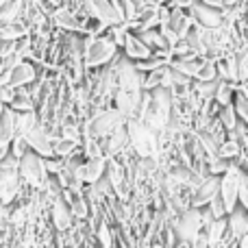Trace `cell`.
Masks as SVG:
<instances>
[{"label": "cell", "instance_id": "cell-25", "mask_svg": "<svg viewBox=\"0 0 248 248\" xmlns=\"http://www.w3.org/2000/svg\"><path fill=\"white\" fill-rule=\"evenodd\" d=\"M233 111H235L237 120L248 124V98L244 94H242V90H235V94H233V103H231Z\"/></svg>", "mask_w": 248, "mask_h": 248}, {"label": "cell", "instance_id": "cell-36", "mask_svg": "<svg viewBox=\"0 0 248 248\" xmlns=\"http://www.w3.org/2000/svg\"><path fill=\"white\" fill-rule=\"evenodd\" d=\"M146 4H155V7H161L163 2H170V0H144Z\"/></svg>", "mask_w": 248, "mask_h": 248}, {"label": "cell", "instance_id": "cell-37", "mask_svg": "<svg viewBox=\"0 0 248 248\" xmlns=\"http://www.w3.org/2000/svg\"><path fill=\"white\" fill-rule=\"evenodd\" d=\"M237 244H240V248H248V233H246L244 237H242L240 242H237Z\"/></svg>", "mask_w": 248, "mask_h": 248}, {"label": "cell", "instance_id": "cell-14", "mask_svg": "<svg viewBox=\"0 0 248 248\" xmlns=\"http://www.w3.org/2000/svg\"><path fill=\"white\" fill-rule=\"evenodd\" d=\"M246 233H248V211L242 209V207H235L227 216V240L240 242Z\"/></svg>", "mask_w": 248, "mask_h": 248}, {"label": "cell", "instance_id": "cell-40", "mask_svg": "<svg viewBox=\"0 0 248 248\" xmlns=\"http://www.w3.org/2000/svg\"><path fill=\"white\" fill-rule=\"evenodd\" d=\"M48 2H50V4H52V7H59V4H61V2H63V0H48Z\"/></svg>", "mask_w": 248, "mask_h": 248}, {"label": "cell", "instance_id": "cell-1", "mask_svg": "<svg viewBox=\"0 0 248 248\" xmlns=\"http://www.w3.org/2000/svg\"><path fill=\"white\" fill-rule=\"evenodd\" d=\"M124 128H126V135H128V146L137 153V157L140 159L157 157L159 141L153 131H148L140 120H126L124 122Z\"/></svg>", "mask_w": 248, "mask_h": 248}, {"label": "cell", "instance_id": "cell-27", "mask_svg": "<svg viewBox=\"0 0 248 248\" xmlns=\"http://www.w3.org/2000/svg\"><path fill=\"white\" fill-rule=\"evenodd\" d=\"M70 211H72V216H77V218H85L87 216V205H85V198L81 196V192L78 189H72L70 192Z\"/></svg>", "mask_w": 248, "mask_h": 248}, {"label": "cell", "instance_id": "cell-29", "mask_svg": "<svg viewBox=\"0 0 248 248\" xmlns=\"http://www.w3.org/2000/svg\"><path fill=\"white\" fill-rule=\"evenodd\" d=\"M216 78H218V72H216V61H205V63L201 65V70H198V74H196L194 81L209 83V81H216Z\"/></svg>", "mask_w": 248, "mask_h": 248}, {"label": "cell", "instance_id": "cell-16", "mask_svg": "<svg viewBox=\"0 0 248 248\" xmlns=\"http://www.w3.org/2000/svg\"><path fill=\"white\" fill-rule=\"evenodd\" d=\"M122 48H124V55H126L128 59L144 61V59H148V57H153L150 48H146V44L141 42V39L137 37V35H133V33H128V35H126V39H124Z\"/></svg>", "mask_w": 248, "mask_h": 248}, {"label": "cell", "instance_id": "cell-19", "mask_svg": "<svg viewBox=\"0 0 248 248\" xmlns=\"http://www.w3.org/2000/svg\"><path fill=\"white\" fill-rule=\"evenodd\" d=\"M52 220H55V227L59 231H65L72 224V211H70V205L61 198H57L55 205H52Z\"/></svg>", "mask_w": 248, "mask_h": 248}, {"label": "cell", "instance_id": "cell-23", "mask_svg": "<svg viewBox=\"0 0 248 248\" xmlns=\"http://www.w3.org/2000/svg\"><path fill=\"white\" fill-rule=\"evenodd\" d=\"M235 90H237V87L233 85V83L220 81V83H218V90H216L214 100L220 105V107H229V105L233 103V94H235Z\"/></svg>", "mask_w": 248, "mask_h": 248}, {"label": "cell", "instance_id": "cell-4", "mask_svg": "<svg viewBox=\"0 0 248 248\" xmlns=\"http://www.w3.org/2000/svg\"><path fill=\"white\" fill-rule=\"evenodd\" d=\"M118 46L111 42L109 37H92L85 42L83 48V61H85L87 68H98L105 65L116 57Z\"/></svg>", "mask_w": 248, "mask_h": 248}, {"label": "cell", "instance_id": "cell-18", "mask_svg": "<svg viewBox=\"0 0 248 248\" xmlns=\"http://www.w3.org/2000/svg\"><path fill=\"white\" fill-rule=\"evenodd\" d=\"M26 33H29V29L20 20L0 24V42H20L22 37H26Z\"/></svg>", "mask_w": 248, "mask_h": 248}, {"label": "cell", "instance_id": "cell-35", "mask_svg": "<svg viewBox=\"0 0 248 248\" xmlns=\"http://www.w3.org/2000/svg\"><path fill=\"white\" fill-rule=\"evenodd\" d=\"M22 220H24V209H17L16 214H13V222H17V224H20Z\"/></svg>", "mask_w": 248, "mask_h": 248}, {"label": "cell", "instance_id": "cell-7", "mask_svg": "<svg viewBox=\"0 0 248 248\" xmlns=\"http://www.w3.org/2000/svg\"><path fill=\"white\" fill-rule=\"evenodd\" d=\"M189 16H192L194 24L201 26V29H207V31L218 29V26L224 22V11H222V9H216V7H209V4H202L201 0H194L192 9H189Z\"/></svg>", "mask_w": 248, "mask_h": 248}, {"label": "cell", "instance_id": "cell-41", "mask_svg": "<svg viewBox=\"0 0 248 248\" xmlns=\"http://www.w3.org/2000/svg\"><path fill=\"white\" fill-rule=\"evenodd\" d=\"M2 111H4V105H2V103H0V116H2Z\"/></svg>", "mask_w": 248, "mask_h": 248}, {"label": "cell", "instance_id": "cell-20", "mask_svg": "<svg viewBox=\"0 0 248 248\" xmlns=\"http://www.w3.org/2000/svg\"><path fill=\"white\" fill-rule=\"evenodd\" d=\"M55 22L61 26V29H65V31H81V29H85V20H81V17H78L74 11H70V9H57Z\"/></svg>", "mask_w": 248, "mask_h": 248}, {"label": "cell", "instance_id": "cell-38", "mask_svg": "<svg viewBox=\"0 0 248 248\" xmlns=\"http://www.w3.org/2000/svg\"><path fill=\"white\" fill-rule=\"evenodd\" d=\"M9 157V148H0V161Z\"/></svg>", "mask_w": 248, "mask_h": 248}, {"label": "cell", "instance_id": "cell-2", "mask_svg": "<svg viewBox=\"0 0 248 248\" xmlns=\"http://www.w3.org/2000/svg\"><path fill=\"white\" fill-rule=\"evenodd\" d=\"M202 214L196 207H187L185 211H181L176 222L172 224V231H174L176 240L185 242V244H194L198 240V235L202 233Z\"/></svg>", "mask_w": 248, "mask_h": 248}, {"label": "cell", "instance_id": "cell-24", "mask_svg": "<svg viewBox=\"0 0 248 248\" xmlns=\"http://www.w3.org/2000/svg\"><path fill=\"white\" fill-rule=\"evenodd\" d=\"M22 11V0H0V24L13 22Z\"/></svg>", "mask_w": 248, "mask_h": 248}, {"label": "cell", "instance_id": "cell-33", "mask_svg": "<svg viewBox=\"0 0 248 248\" xmlns=\"http://www.w3.org/2000/svg\"><path fill=\"white\" fill-rule=\"evenodd\" d=\"M202 4H209V7H216V9H222L224 11V2L222 0H201Z\"/></svg>", "mask_w": 248, "mask_h": 248}, {"label": "cell", "instance_id": "cell-12", "mask_svg": "<svg viewBox=\"0 0 248 248\" xmlns=\"http://www.w3.org/2000/svg\"><path fill=\"white\" fill-rule=\"evenodd\" d=\"M105 172H107V159L105 157H92V159H87L85 163H81V166L77 168V179H78V183L96 185L105 176Z\"/></svg>", "mask_w": 248, "mask_h": 248}, {"label": "cell", "instance_id": "cell-42", "mask_svg": "<svg viewBox=\"0 0 248 248\" xmlns=\"http://www.w3.org/2000/svg\"><path fill=\"white\" fill-rule=\"evenodd\" d=\"M244 9H246V11H248V0H246V4H244Z\"/></svg>", "mask_w": 248, "mask_h": 248}, {"label": "cell", "instance_id": "cell-30", "mask_svg": "<svg viewBox=\"0 0 248 248\" xmlns=\"http://www.w3.org/2000/svg\"><path fill=\"white\" fill-rule=\"evenodd\" d=\"M207 207H209V209H207V211H209V214H211V218H214V220L227 218V216H229V214H227V209H224V202H222V198H220V194H218V196H216L214 201H211Z\"/></svg>", "mask_w": 248, "mask_h": 248}, {"label": "cell", "instance_id": "cell-3", "mask_svg": "<svg viewBox=\"0 0 248 248\" xmlns=\"http://www.w3.org/2000/svg\"><path fill=\"white\" fill-rule=\"evenodd\" d=\"M124 122L126 120H124L116 109H103V111H98L94 118H90V122H87V126H85V133L90 140L100 141V140H107L116 128L124 126Z\"/></svg>", "mask_w": 248, "mask_h": 248}, {"label": "cell", "instance_id": "cell-6", "mask_svg": "<svg viewBox=\"0 0 248 248\" xmlns=\"http://www.w3.org/2000/svg\"><path fill=\"white\" fill-rule=\"evenodd\" d=\"M85 4H87V16L98 20V24H103V26L126 24L124 17L118 13V9L111 4V0H85Z\"/></svg>", "mask_w": 248, "mask_h": 248}, {"label": "cell", "instance_id": "cell-28", "mask_svg": "<svg viewBox=\"0 0 248 248\" xmlns=\"http://www.w3.org/2000/svg\"><path fill=\"white\" fill-rule=\"evenodd\" d=\"M218 122L222 124V128L227 131V135H229V133H233V128H235V124H237V116H235V111H233L231 105H229V107H222V109H220Z\"/></svg>", "mask_w": 248, "mask_h": 248}, {"label": "cell", "instance_id": "cell-17", "mask_svg": "<svg viewBox=\"0 0 248 248\" xmlns=\"http://www.w3.org/2000/svg\"><path fill=\"white\" fill-rule=\"evenodd\" d=\"M202 233H205V237H207V242H209L211 248H218L224 240H227V218L214 220L211 224H207V227L202 229Z\"/></svg>", "mask_w": 248, "mask_h": 248}, {"label": "cell", "instance_id": "cell-22", "mask_svg": "<svg viewBox=\"0 0 248 248\" xmlns=\"http://www.w3.org/2000/svg\"><path fill=\"white\" fill-rule=\"evenodd\" d=\"M105 146H107V153L109 155H118V153H122V150H126V146H128L126 128H124V126L116 128V131L107 137V144H105Z\"/></svg>", "mask_w": 248, "mask_h": 248}, {"label": "cell", "instance_id": "cell-11", "mask_svg": "<svg viewBox=\"0 0 248 248\" xmlns=\"http://www.w3.org/2000/svg\"><path fill=\"white\" fill-rule=\"evenodd\" d=\"M141 107V92H116V111L124 120H137Z\"/></svg>", "mask_w": 248, "mask_h": 248}, {"label": "cell", "instance_id": "cell-5", "mask_svg": "<svg viewBox=\"0 0 248 248\" xmlns=\"http://www.w3.org/2000/svg\"><path fill=\"white\" fill-rule=\"evenodd\" d=\"M240 183H242V172L237 166H233L231 170H227L222 174V181H220V198H222V202H224L227 214H231V211L237 207Z\"/></svg>", "mask_w": 248, "mask_h": 248}, {"label": "cell", "instance_id": "cell-9", "mask_svg": "<svg viewBox=\"0 0 248 248\" xmlns=\"http://www.w3.org/2000/svg\"><path fill=\"white\" fill-rule=\"evenodd\" d=\"M220 181H222V176H214V174L202 176L201 183L192 189V207L201 209V207L209 205L220 194Z\"/></svg>", "mask_w": 248, "mask_h": 248}, {"label": "cell", "instance_id": "cell-8", "mask_svg": "<svg viewBox=\"0 0 248 248\" xmlns=\"http://www.w3.org/2000/svg\"><path fill=\"white\" fill-rule=\"evenodd\" d=\"M116 81L118 90L124 92H141V83H144V74L135 68L128 59H120L116 65Z\"/></svg>", "mask_w": 248, "mask_h": 248}, {"label": "cell", "instance_id": "cell-39", "mask_svg": "<svg viewBox=\"0 0 248 248\" xmlns=\"http://www.w3.org/2000/svg\"><path fill=\"white\" fill-rule=\"evenodd\" d=\"M240 90H242V94H244V96H246V98H248V83H246V85H242V87H240Z\"/></svg>", "mask_w": 248, "mask_h": 248}, {"label": "cell", "instance_id": "cell-34", "mask_svg": "<svg viewBox=\"0 0 248 248\" xmlns=\"http://www.w3.org/2000/svg\"><path fill=\"white\" fill-rule=\"evenodd\" d=\"M135 248H153V244H150L148 237H141V240L135 244Z\"/></svg>", "mask_w": 248, "mask_h": 248}, {"label": "cell", "instance_id": "cell-13", "mask_svg": "<svg viewBox=\"0 0 248 248\" xmlns=\"http://www.w3.org/2000/svg\"><path fill=\"white\" fill-rule=\"evenodd\" d=\"M33 78H35V68L29 63V61H24V63L7 70V72L0 77V85H9L16 90V87H24L26 83H31Z\"/></svg>", "mask_w": 248, "mask_h": 248}, {"label": "cell", "instance_id": "cell-31", "mask_svg": "<svg viewBox=\"0 0 248 248\" xmlns=\"http://www.w3.org/2000/svg\"><path fill=\"white\" fill-rule=\"evenodd\" d=\"M98 240H100V244H103V248H113V235L107 224H100L98 227Z\"/></svg>", "mask_w": 248, "mask_h": 248}, {"label": "cell", "instance_id": "cell-10", "mask_svg": "<svg viewBox=\"0 0 248 248\" xmlns=\"http://www.w3.org/2000/svg\"><path fill=\"white\" fill-rule=\"evenodd\" d=\"M20 172L33 187H39L46 179V168H44V159L35 153H24L20 159Z\"/></svg>", "mask_w": 248, "mask_h": 248}, {"label": "cell", "instance_id": "cell-15", "mask_svg": "<svg viewBox=\"0 0 248 248\" xmlns=\"http://www.w3.org/2000/svg\"><path fill=\"white\" fill-rule=\"evenodd\" d=\"M17 118L20 113H16L11 107H4L0 116V148H9L11 141L17 137Z\"/></svg>", "mask_w": 248, "mask_h": 248}, {"label": "cell", "instance_id": "cell-21", "mask_svg": "<svg viewBox=\"0 0 248 248\" xmlns=\"http://www.w3.org/2000/svg\"><path fill=\"white\" fill-rule=\"evenodd\" d=\"M205 63V59L202 57H192V59H176L170 63L172 70H176V72H181L183 77L187 78H196L198 70H201V65Z\"/></svg>", "mask_w": 248, "mask_h": 248}, {"label": "cell", "instance_id": "cell-26", "mask_svg": "<svg viewBox=\"0 0 248 248\" xmlns=\"http://www.w3.org/2000/svg\"><path fill=\"white\" fill-rule=\"evenodd\" d=\"M77 141L72 140H65V137H57L55 141H52V155L55 157H70V155L77 150Z\"/></svg>", "mask_w": 248, "mask_h": 248}, {"label": "cell", "instance_id": "cell-43", "mask_svg": "<svg viewBox=\"0 0 248 248\" xmlns=\"http://www.w3.org/2000/svg\"><path fill=\"white\" fill-rule=\"evenodd\" d=\"M244 159H246V161H248V155H246V157H244Z\"/></svg>", "mask_w": 248, "mask_h": 248}, {"label": "cell", "instance_id": "cell-32", "mask_svg": "<svg viewBox=\"0 0 248 248\" xmlns=\"http://www.w3.org/2000/svg\"><path fill=\"white\" fill-rule=\"evenodd\" d=\"M237 168H240V172H242V176H244V179H248V161L244 157L240 159V163H237Z\"/></svg>", "mask_w": 248, "mask_h": 248}]
</instances>
